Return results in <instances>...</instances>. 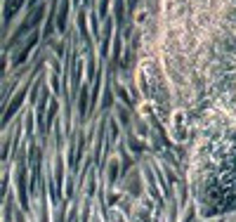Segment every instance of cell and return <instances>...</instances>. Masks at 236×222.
<instances>
[{"mask_svg":"<svg viewBox=\"0 0 236 222\" xmlns=\"http://www.w3.org/2000/svg\"><path fill=\"white\" fill-rule=\"evenodd\" d=\"M146 21V12L142 10V12H137V24H144Z\"/></svg>","mask_w":236,"mask_h":222,"instance_id":"obj_1","label":"cell"}]
</instances>
